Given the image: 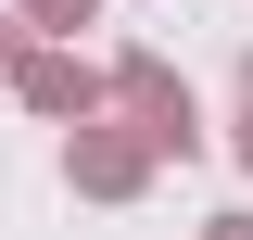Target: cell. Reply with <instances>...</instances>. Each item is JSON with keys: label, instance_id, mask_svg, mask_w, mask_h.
Masks as SVG:
<instances>
[{"label": "cell", "instance_id": "cell-1", "mask_svg": "<svg viewBox=\"0 0 253 240\" xmlns=\"http://www.w3.org/2000/svg\"><path fill=\"white\" fill-rule=\"evenodd\" d=\"M26 13H38V26H76V13H89V0H26Z\"/></svg>", "mask_w": 253, "mask_h": 240}, {"label": "cell", "instance_id": "cell-2", "mask_svg": "<svg viewBox=\"0 0 253 240\" xmlns=\"http://www.w3.org/2000/svg\"><path fill=\"white\" fill-rule=\"evenodd\" d=\"M241 152H253V126H241Z\"/></svg>", "mask_w": 253, "mask_h": 240}]
</instances>
